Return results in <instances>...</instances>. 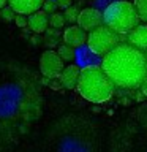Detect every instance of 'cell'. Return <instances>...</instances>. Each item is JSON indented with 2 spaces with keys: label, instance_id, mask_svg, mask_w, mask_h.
Wrapping results in <instances>:
<instances>
[{
  "label": "cell",
  "instance_id": "cell-8",
  "mask_svg": "<svg viewBox=\"0 0 147 152\" xmlns=\"http://www.w3.org/2000/svg\"><path fill=\"white\" fill-rule=\"evenodd\" d=\"M27 28H30L35 35L44 33L49 28V16L43 10H38V11L32 13L30 16H27Z\"/></svg>",
  "mask_w": 147,
  "mask_h": 152
},
{
  "label": "cell",
  "instance_id": "cell-24",
  "mask_svg": "<svg viewBox=\"0 0 147 152\" xmlns=\"http://www.w3.org/2000/svg\"><path fill=\"white\" fill-rule=\"evenodd\" d=\"M144 57H146V64H147V49L144 51Z\"/></svg>",
  "mask_w": 147,
  "mask_h": 152
},
{
  "label": "cell",
  "instance_id": "cell-17",
  "mask_svg": "<svg viewBox=\"0 0 147 152\" xmlns=\"http://www.w3.org/2000/svg\"><path fill=\"white\" fill-rule=\"evenodd\" d=\"M14 18H16V13L13 11L11 7H3L2 10H0V19H2L3 22H11L14 21Z\"/></svg>",
  "mask_w": 147,
  "mask_h": 152
},
{
  "label": "cell",
  "instance_id": "cell-21",
  "mask_svg": "<svg viewBox=\"0 0 147 152\" xmlns=\"http://www.w3.org/2000/svg\"><path fill=\"white\" fill-rule=\"evenodd\" d=\"M141 94L144 95V98H147V75H146V78L141 84Z\"/></svg>",
  "mask_w": 147,
  "mask_h": 152
},
{
  "label": "cell",
  "instance_id": "cell-3",
  "mask_svg": "<svg viewBox=\"0 0 147 152\" xmlns=\"http://www.w3.org/2000/svg\"><path fill=\"white\" fill-rule=\"evenodd\" d=\"M138 24L139 18L131 2L116 0L103 10V26L109 27L117 35H127Z\"/></svg>",
  "mask_w": 147,
  "mask_h": 152
},
{
  "label": "cell",
  "instance_id": "cell-11",
  "mask_svg": "<svg viewBox=\"0 0 147 152\" xmlns=\"http://www.w3.org/2000/svg\"><path fill=\"white\" fill-rule=\"evenodd\" d=\"M79 73H81V68L74 64L63 66V70H62V73L59 76L60 86H63L68 90L76 89V84H78V79H79Z\"/></svg>",
  "mask_w": 147,
  "mask_h": 152
},
{
  "label": "cell",
  "instance_id": "cell-19",
  "mask_svg": "<svg viewBox=\"0 0 147 152\" xmlns=\"http://www.w3.org/2000/svg\"><path fill=\"white\" fill-rule=\"evenodd\" d=\"M14 24H16L19 28H27V16H24V14H16Z\"/></svg>",
  "mask_w": 147,
  "mask_h": 152
},
{
  "label": "cell",
  "instance_id": "cell-14",
  "mask_svg": "<svg viewBox=\"0 0 147 152\" xmlns=\"http://www.w3.org/2000/svg\"><path fill=\"white\" fill-rule=\"evenodd\" d=\"M65 24H66V21H65L63 13L55 11V13L49 14V27L57 28V30H62V28L65 27Z\"/></svg>",
  "mask_w": 147,
  "mask_h": 152
},
{
  "label": "cell",
  "instance_id": "cell-13",
  "mask_svg": "<svg viewBox=\"0 0 147 152\" xmlns=\"http://www.w3.org/2000/svg\"><path fill=\"white\" fill-rule=\"evenodd\" d=\"M57 54H59V57L63 62H71V60H74V57H76V51L73 49L71 46H68V45H59L57 46Z\"/></svg>",
  "mask_w": 147,
  "mask_h": 152
},
{
  "label": "cell",
  "instance_id": "cell-22",
  "mask_svg": "<svg viewBox=\"0 0 147 152\" xmlns=\"http://www.w3.org/2000/svg\"><path fill=\"white\" fill-rule=\"evenodd\" d=\"M30 40H32V43H33V45H40V43H41V41H40V38H38L36 35H35V37H32Z\"/></svg>",
  "mask_w": 147,
  "mask_h": 152
},
{
  "label": "cell",
  "instance_id": "cell-18",
  "mask_svg": "<svg viewBox=\"0 0 147 152\" xmlns=\"http://www.w3.org/2000/svg\"><path fill=\"white\" fill-rule=\"evenodd\" d=\"M41 10L44 11L47 16L49 14H52V13H55L57 10V3H55V0H44V3H43V7H41Z\"/></svg>",
  "mask_w": 147,
  "mask_h": 152
},
{
  "label": "cell",
  "instance_id": "cell-7",
  "mask_svg": "<svg viewBox=\"0 0 147 152\" xmlns=\"http://www.w3.org/2000/svg\"><path fill=\"white\" fill-rule=\"evenodd\" d=\"M62 40H63V45H68L73 49H76V48H81L85 45V41H87V32H84L78 24H73V26H68L63 28Z\"/></svg>",
  "mask_w": 147,
  "mask_h": 152
},
{
  "label": "cell",
  "instance_id": "cell-16",
  "mask_svg": "<svg viewBox=\"0 0 147 152\" xmlns=\"http://www.w3.org/2000/svg\"><path fill=\"white\" fill-rule=\"evenodd\" d=\"M79 11L81 10L78 7H74V5H71L70 8H66L65 11H63V16H65V21L66 22H70L71 26L78 21V16H79Z\"/></svg>",
  "mask_w": 147,
  "mask_h": 152
},
{
  "label": "cell",
  "instance_id": "cell-23",
  "mask_svg": "<svg viewBox=\"0 0 147 152\" xmlns=\"http://www.w3.org/2000/svg\"><path fill=\"white\" fill-rule=\"evenodd\" d=\"M7 5H8V0H0V10L3 7H7Z\"/></svg>",
  "mask_w": 147,
  "mask_h": 152
},
{
  "label": "cell",
  "instance_id": "cell-4",
  "mask_svg": "<svg viewBox=\"0 0 147 152\" xmlns=\"http://www.w3.org/2000/svg\"><path fill=\"white\" fill-rule=\"evenodd\" d=\"M87 45L89 51L95 56L104 57L109 51H112L117 45H120V35H117L116 32H112L106 26H100L95 30L87 33Z\"/></svg>",
  "mask_w": 147,
  "mask_h": 152
},
{
  "label": "cell",
  "instance_id": "cell-2",
  "mask_svg": "<svg viewBox=\"0 0 147 152\" xmlns=\"http://www.w3.org/2000/svg\"><path fill=\"white\" fill-rule=\"evenodd\" d=\"M114 87L116 86L104 75L101 66L87 65L84 68H81L76 90L89 103L101 104V103L109 102L114 95Z\"/></svg>",
  "mask_w": 147,
  "mask_h": 152
},
{
  "label": "cell",
  "instance_id": "cell-15",
  "mask_svg": "<svg viewBox=\"0 0 147 152\" xmlns=\"http://www.w3.org/2000/svg\"><path fill=\"white\" fill-rule=\"evenodd\" d=\"M133 7L136 10L139 21L147 22V0H135V2H133Z\"/></svg>",
  "mask_w": 147,
  "mask_h": 152
},
{
  "label": "cell",
  "instance_id": "cell-6",
  "mask_svg": "<svg viewBox=\"0 0 147 152\" xmlns=\"http://www.w3.org/2000/svg\"><path fill=\"white\" fill-rule=\"evenodd\" d=\"M76 24L84 32H92L103 24V13L97 8H84L79 11Z\"/></svg>",
  "mask_w": 147,
  "mask_h": 152
},
{
  "label": "cell",
  "instance_id": "cell-5",
  "mask_svg": "<svg viewBox=\"0 0 147 152\" xmlns=\"http://www.w3.org/2000/svg\"><path fill=\"white\" fill-rule=\"evenodd\" d=\"M63 64L65 62L60 59L54 49H46L40 56V73L43 75V78L52 81L60 76L62 70H63Z\"/></svg>",
  "mask_w": 147,
  "mask_h": 152
},
{
  "label": "cell",
  "instance_id": "cell-20",
  "mask_svg": "<svg viewBox=\"0 0 147 152\" xmlns=\"http://www.w3.org/2000/svg\"><path fill=\"white\" fill-rule=\"evenodd\" d=\"M55 3H57V8H60L65 11L66 8H70L71 5H73V0H55Z\"/></svg>",
  "mask_w": 147,
  "mask_h": 152
},
{
  "label": "cell",
  "instance_id": "cell-10",
  "mask_svg": "<svg viewBox=\"0 0 147 152\" xmlns=\"http://www.w3.org/2000/svg\"><path fill=\"white\" fill-rule=\"evenodd\" d=\"M128 45L144 52L147 49V24H138L131 32L127 33Z\"/></svg>",
  "mask_w": 147,
  "mask_h": 152
},
{
  "label": "cell",
  "instance_id": "cell-1",
  "mask_svg": "<svg viewBox=\"0 0 147 152\" xmlns=\"http://www.w3.org/2000/svg\"><path fill=\"white\" fill-rule=\"evenodd\" d=\"M101 70L116 87L136 90L147 75L144 52L128 43H120L101 59Z\"/></svg>",
  "mask_w": 147,
  "mask_h": 152
},
{
  "label": "cell",
  "instance_id": "cell-9",
  "mask_svg": "<svg viewBox=\"0 0 147 152\" xmlns=\"http://www.w3.org/2000/svg\"><path fill=\"white\" fill-rule=\"evenodd\" d=\"M44 0H8V7L13 8L16 14H24V16H30L32 13L41 10Z\"/></svg>",
  "mask_w": 147,
  "mask_h": 152
},
{
  "label": "cell",
  "instance_id": "cell-12",
  "mask_svg": "<svg viewBox=\"0 0 147 152\" xmlns=\"http://www.w3.org/2000/svg\"><path fill=\"white\" fill-rule=\"evenodd\" d=\"M44 33H46V35H44L46 46H49V48H57V46H59V41H60V38H62V32L60 30L49 27Z\"/></svg>",
  "mask_w": 147,
  "mask_h": 152
}]
</instances>
